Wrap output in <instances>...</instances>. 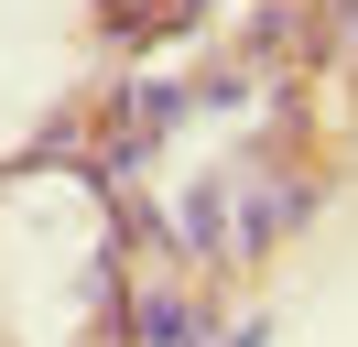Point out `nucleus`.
<instances>
[{
	"mask_svg": "<svg viewBox=\"0 0 358 347\" xmlns=\"http://www.w3.org/2000/svg\"><path fill=\"white\" fill-rule=\"evenodd\" d=\"M315 217H326V185H315V174H250L239 185V228H228V271H261L271 250H282V239H304Z\"/></svg>",
	"mask_w": 358,
	"mask_h": 347,
	"instance_id": "obj_1",
	"label": "nucleus"
},
{
	"mask_svg": "<svg viewBox=\"0 0 358 347\" xmlns=\"http://www.w3.org/2000/svg\"><path fill=\"white\" fill-rule=\"evenodd\" d=\"M228 315H239V304H217V282L196 293V271H163V282H141V304H131V347H206Z\"/></svg>",
	"mask_w": 358,
	"mask_h": 347,
	"instance_id": "obj_2",
	"label": "nucleus"
},
{
	"mask_svg": "<svg viewBox=\"0 0 358 347\" xmlns=\"http://www.w3.org/2000/svg\"><path fill=\"white\" fill-rule=\"evenodd\" d=\"M228 228H239V195H228V174L185 185V195H174V271L228 282Z\"/></svg>",
	"mask_w": 358,
	"mask_h": 347,
	"instance_id": "obj_3",
	"label": "nucleus"
},
{
	"mask_svg": "<svg viewBox=\"0 0 358 347\" xmlns=\"http://www.w3.org/2000/svg\"><path fill=\"white\" fill-rule=\"evenodd\" d=\"M228 55H239L250 76H304V65H315V0H261Z\"/></svg>",
	"mask_w": 358,
	"mask_h": 347,
	"instance_id": "obj_4",
	"label": "nucleus"
},
{
	"mask_svg": "<svg viewBox=\"0 0 358 347\" xmlns=\"http://www.w3.org/2000/svg\"><path fill=\"white\" fill-rule=\"evenodd\" d=\"M315 65H358V0H315Z\"/></svg>",
	"mask_w": 358,
	"mask_h": 347,
	"instance_id": "obj_5",
	"label": "nucleus"
},
{
	"mask_svg": "<svg viewBox=\"0 0 358 347\" xmlns=\"http://www.w3.org/2000/svg\"><path fill=\"white\" fill-rule=\"evenodd\" d=\"M206 347H271V304H239V315H228Z\"/></svg>",
	"mask_w": 358,
	"mask_h": 347,
	"instance_id": "obj_6",
	"label": "nucleus"
},
{
	"mask_svg": "<svg viewBox=\"0 0 358 347\" xmlns=\"http://www.w3.org/2000/svg\"><path fill=\"white\" fill-rule=\"evenodd\" d=\"M87 11H98V33H131V22L152 11V0H87Z\"/></svg>",
	"mask_w": 358,
	"mask_h": 347,
	"instance_id": "obj_7",
	"label": "nucleus"
}]
</instances>
